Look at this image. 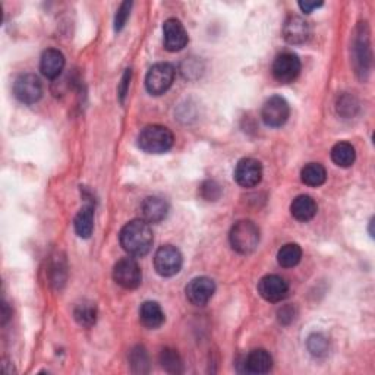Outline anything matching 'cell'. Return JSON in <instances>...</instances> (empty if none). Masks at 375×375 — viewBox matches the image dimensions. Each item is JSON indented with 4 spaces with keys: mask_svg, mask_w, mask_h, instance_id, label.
I'll use <instances>...</instances> for the list:
<instances>
[{
    "mask_svg": "<svg viewBox=\"0 0 375 375\" xmlns=\"http://www.w3.org/2000/svg\"><path fill=\"white\" fill-rule=\"evenodd\" d=\"M129 81H131V69H128L127 72H125L123 78H122V82H120V86H119V97H120L122 102H123L125 95H127V93H128Z\"/></svg>",
    "mask_w": 375,
    "mask_h": 375,
    "instance_id": "d6a6232c",
    "label": "cell"
},
{
    "mask_svg": "<svg viewBox=\"0 0 375 375\" xmlns=\"http://www.w3.org/2000/svg\"><path fill=\"white\" fill-rule=\"evenodd\" d=\"M140 321L147 329H158L165 322V312L157 302L147 301L140 308Z\"/></svg>",
    "mask_w": 375,
    "mask_h": 375,
    "instance_id": "ffe728a7",
    "label": "cell"
},
{
    "mask_svg": "<svg viewBox=\"0 0 375 375\" xmlns=\"http://www.w3.org/2000/svg\"><path fill=\"white\" fill-rule=\"evenodd\" d=\"M317 211H318V205L314 201V198H311L309 195H299L291 204V212L298 221L312 220L315 217Z\"/></svg>",
    "mask_w": 375,
    "mask_h": 375,
    "instance_id": "d6986e66",
    "label": "cell"
},
{
    "mask_svg": "<svg viewBox=\"0 0 375 375\" xmlns=\"http://www.w3.org/2000/svg\"><path fill=\"white\" fill-rule=\"evenodd\" d=\"M65 68V56L57 48H48L40 60V71L46 78L55 80Z\"/></svg>",
    "mask_w": 375,
    "mask_h": 375,
    "instance_id": "2e32d148",
    "label": "cell"
},
{
    "mask_svg": "<svg viewBox=\"0 0 375 375\" xmlns=\"http://www.w3.org/2000/svg\"><path fill=\"white\" fill-rule=\"evenodd\" d=\"M14 94L24 104H34L43 95V86L40 80L34 73H24L14 82Z\"/></svg>",
    "mask_w": 375,
    "mask_h": 375,
    "instance_id": "9c48e42d",
    "label": "cell"
},
{
    "mask_svg": "<svg viewBox=\"0 0 375 375\" xmlns=\"http://www.w3.org/2000/svg\"><path fill=\"white\" fill-rule=\"evenodd\" d=\"M262 179V166L255 158H242L235 169V181L242 188H254Z\"/></svg>",
    "mask_w": 375,
    "mask_h": 375,
    "instance_id": "4fadbf2b",
    "label": "cell"
},
{
    "mask_svg": "<svg viewBox=\"0 0 375 375\" xmlns=\"http://www.w3.org/2000/svg\"><path fill=\"white\" fill-rule=\"evenodd\" d=\"M113 279L123 289H136L143 280V273L138 262L132 258L120 259L113 268Z\"/></svg>",
    "mask_w": 375,
    "mask_h": 375,
    "instance_id": "30bf717a",
    "label": "cell"
},
{
    "mask_svg": "<svg viewBox=\"0 0 375 375\" xmlns=\"http://www.w3.org/2000/svg\"><path fill=\"white\" fill-rule=\"evenodd\" d=\"M295 315H296V312L292 305H286L279 311V320L283 324H291L295 320Z\"/></svg>",
    "mask_w": 375,
    "mask_h": 375,
    "instance_id": "1f68e13d",
    "label": "cell"
},
{
    "mask_svg": "<svg viewBox=\"0 0 375 375\" xmlns=\"http://www.w3.org/2000/svg\"><path fill=\"white\" fill-rule=\"evenodd\" d=\"M358 109H359V103L354 95L345 94L339 97V102H337V111H339V115L345 118H352L358 111Z\"/></svg>",
    "mask_w": 375,
    "mask_h": 375,
    "instance_id": "83f0119b",
    "label": "cell"
},
{
    "mask_svg": "<svg viewBox=\"0 0 375 375\" xmlns=\"http://www.w3.org/2000/svg\"><path fill=\"white\" fill-rule=\"evenodd\" d=\"M258 293L267 302H280L289 293V284L277 274H270L259 280Z\"/></svg>",
    "mask_w": 375,
    "mask_h": 375,
    "instance_id": "7c38bea8",
    "label": "cell"
},
{
    "mask_svg": "<svg viewBox=\"0 0 375 375\" xmlns=\"http://www.w3.org/2000/svg\"><path fill=\"white\" fill-rule=\"evenodd\" d=\"M309 25L301 18L292 15L286 19L283 25V37L289 44H302L309 39Z\"/></svg>",
    "mask_w": 375,
    "mask_h": 375,
    "instance_id": "9a60e30c",
    "label": "cell"
},
{
    "mask_svg": "<svg viewBox=\"0 0 375 375\" xmlns=\"http://www.w3.org/2000/svg\"><path fill=\"white\" fill-rule=\"evenodd\" d=\"M131 8H132L131 2H123L120 5V8L118 9L116 18H115V31H120L125 27V24H127V21L131 15Z\"/></svg>",
    "mask_w": 375,
    "mask_h": 375,
    "instance_id": "4dcf8cb0",
    "label": "cell"
},
{
    "mask_svg": "<svg viewBox=\"0 0 375 375\" xmlns=\"http://www.w3.org/2000/svg\"><path fill=\"white\" fill-rule=\"evenodd\" d=\"M163 42L167 52H179L188 44V33L183 24L176 19L170 18L163 25Z\"/></svg>",
    "mask_w": 375,
    "mask_h": 375,
    "instance_id": "5bb4252c",
    "label": "cell"
},
{
    "mask_svg": "<svg viewBox=\"0 0 375 375\" xmlns=\"http://www.w3.org/2000/svg\"><path fill=\"white\" fill-rule=\"evenodd\" d=\"M119 241L122 248L132 257H144L153 246V230L145 220H132L120 230Z\"/></svg>",
    "mask_w": 375,
    "mask_h": 375,
    "instance_id": "6da1fadb",
    "label": "cell"
},
{
    "mask_svg": "<svg viewBox=\"0 0 375 375\" xmlns=\"http://www.w3.org/2000/svg\"><path fill=\"white\" fill-rule=\"evenodd\" d=\"M143 217L147 223H160L169 212V204L160 196H148L141 204Z\"/></svg>",
    "mask_w": 375,
    "mask_h": 375,
    "instance_id": "ac0fdd59",
    "label": "cell"
},
{
    "mask_svg": "<svg viewBox=\"0 0 375 375\" xmlns=\"http://www.w3.org/2000/svg\"><path fill=\"white\" fill-rule=\"evenodd\" d=\"M301 68H302L301 59L298 57V55L291 53V52H284L274 59L271 72L276 81L282 84H291L299 77Z\"/></svg>",
    "mask_w": 375,
    "mask_h": 375,
    "instance_id": "8992f818",
    "label": "cell"
},
{
    "mask_svg": "<svg viewBox=\"0 0 375 375\" xmlns=\"http://www.w3.org/2000/svg\"><path fill=\"white\" fill-rule=\"evenodd\" d=\"M216 292V284L210 277H195L188 283L185 293L188 301L196 307H204L210 302Z\"/></svg>",
    "mask_w": 375,
    "mask_h": 375,
    "instance_id": "8fae6325",
    "label": "cell"
},
{
    "mask_svg": "<svg viewBox=\"0 0 375 375\" xmlns=\"http://www.w3.org/2000/svg\"><path fill=\"white\" fill-rule=\"evenodd\" d=\"M229 241L236 253L251 254L259 244V229L251 220H241L233 224Z\"/></svg>",
    "mask_w": 375,
    "mask_h": 375,
    "instance_id": "3957f363",
    "label": "cell"
},
{
    "mask_svg": "<svg viewBox=\"0 0 375 375\" xmlns=\"http://www.w3.org/2000/svg\"><path fill=\"white\" fill-rule=\"evenodd\" d=\"M73 317H75V320H77V322L80 324V326L90 329L91 326H94V324H95L97 308L91 302H82V304L75 307Z\"/></svg>",
    "mask_w": 375,
    "mask_h": 375,
    "instance_id": "d4e9b609",
    "label": "cell"
},
{
    "mask_svg": "<svg viewBox=\"0 0 375 375\" xmlns=\"http://www.w3.org/2000/svg\"><path fill=\"white\" fill-rule=\"evenodd\" d=\"M131 365L135 372L148 371V356L143 347H136L131 354Z\"/></svg>",
    "mask_w": 375,
    "mask_h": 375,
    "instance_id": "f1b7e54d",
    "label": "cell"
},
{
    "mask_svg": "<svg viewBox=\"0 0 375 375\" xmlns=\"http://www.w3.org/2000/svg\"><path fill=\"white\" fill-rule=\"evenodd\" d=\"M160 364L167 372L172 374H179L183 369V364L179 354L176 351H173V349H163V351H161Z\"/></svg>",
    "mask_w": 375,
    "mask_h": 375,
    "instance_id": "484cf974",
    "label": "cell"
},
{
    "mask_svg": "<svg viewBox=\"0 0 375 375\" xmlns=\"http://www.w3.org/2000/svg\"><path fill=\"white\" fill-rule=\"evenodd\" d=\"M354 65L356 69V73L364 80L369 72L371 66V47H369V33L368 27L364 24H360L356 28V34L354 39Z\"/></svg>",
    "mask_w": 375,
    "mask_h": 375,
    "instance_id": "277c9868",
    "label": "cell"
},
{
    "mask_svg": "<svg viewBox=\"0 0 375 375\" xmlns=\"http://www.w3.org/2000/svg\"><path fill=\"white\" fill-rule=\"evenodd\" d=\"M291 115L289 103L280 95L270 97L261 109V118L267 127L280 128L287 122Z\"/></svg>",
    "mask_w": 375,
    "mask_h": 375,
    "instance_id": "ba28073f",
    "label": "cell"
},
{
    "mask_svg": "<svg viewBox=\"0 0 375 375\" xmlns=\"http://www.w3.org/2000/svg\"><path fill=\"white\" fill-rule=\"evenodd\" d=\"M201 195L207 201H217L221 195V186L216 181H207L201 186Z\"/></svg>",
    "mask_w": 375,
    "mask_h": 375,
    "instance_id": "f546056e",
    "label": "cell"
},
{
    "mask_svg": "<svg viewBox=\"0 0 375 375\" xmlns=\"http://www.w3.org/2000/svg\"><path fill=\"white\" fill-rule=\"evenodd\" d=\"M321 6H322V2H299V8H301L305 14H311L312 10H315Z\"/></svg>",
    "mask_w": 375,
    "mask_h": 375,
    "instance_id": "836d02e7",
    "label": "cell"
},
{
    "mask_svg": "<svg viewBox=\"0 0 375 375\" xmlns=\"http://www.w3.org/2000/svg\"><path fill=\"white\" fill-rule=\"evenodd\" d=\"M174 81V68L170 64H157L147 72L145 86L153 95L165 94Z\"/></svg>",
    "mask_w": 375,
    "mask_h": 375,
    "instance_id": "52a82bcc",
    "label": "cell"
},
{
    "mask_svg": "<svg viewBox=\"0 0 375 375\" xmlns=\"http://www.w3.org/2000/svg\"><path fill=\"white\" fill-rule=\"evenodd\" d=\"M273 368V358L264 349H255L244 360V371L246 374H267Z\"/></svg>",
    "mask_w": 375,
    "mask_h": 375,
    "instance_id": "e0dca14e",
    "label": "cell"
},
{
    "mask_svg": "<svg viewBox=\"0 0 375 375\" xmlns=\"http://www.w3.org/2000/svg\"><path fill=\"white\" fill-rule=\"evenodd\" d=\"M308 351L311 355L314 356H326L329 352V340L326 336H322L321 333H314L308 337Z\"/></svg>",
    "mask_w": 375,
    "mask_h": 375,
    "instance_id": "4316f807",
    "label": "cell"
},
{
    "mask_svg": "<svg viewBox=\"0 0 375 375\" xmlns=\"http://www.w3.org/2000/svg\"><path fill=\"white\" fill-rule=\"evenodd\" d=\"M75 232L80 237H90L94 229V208L91 205H85L80 210V212L75 217Z\"/></svg>",
    "mask_w": 375,
    "mask_h": 375,
    "instance_id": "44dd1931",
    "label": "cell"
},
{
    "mask_svg": "<svg viewBox=\"0 0 375 375\" xmlns=\"http://www.w3.org/2000/svg\"><path fill=\"white\" fill-rule=\"evenodd\" d=\"M327 179V172L320 163H309L301 172V181L312 188L321 186Z\"/></svg>",
    "mask_w": 375,
    "mask_h": 375,
    "instance_id": "cb8c5ba5",
    "label": "cell"
},
{
    "mask_svg": "<svg viewBox=\"0 0 375 375\" xmlns=\"http://www.w3.org/2000/svg\"><path fill=\"white\" fill-rule=\"evenodd\" d=\"M302 258V249L298 244H286L277 253V262L284 268L296 267Z\"/></svg>",
    "mask_w": 375,
    "mask_h": 375,
    "instance_id": "603a6c76",
    "label": "cell"
},
{
    "mask_svg": "<svg viewBox=\"0 0 375 375\" xmlns=\"http://www.w3.org/2000/svg\"><path fill=\"white\" fill-rule=\"evenodd\" d=\"M172 131L161 125H149L138 135V147L148 154H163L173 147Z\"/></svg>",
    "mask_w": 375,
    "mask_h": 375,
    "instance_id": "7a4b0ae2",
    "label": "cell"
},
{
    "mask_svg": "<svg viewBox=\"0 0 375 375\" xmlns=\"http://www.w3.org/2000/svg\"><path fill=\"white\" fill-rule=\"evenodd\" d=\"M331 160L339 167H351L356 160L355 147L349 143H339L331 148Z\"/></svg>",
    "mask_w": 375,
    "mask_h": 375,
    "instance_id": "7402d4cb",
    "label": "cell"
},
{
    "mask_svg": "<svg viewBox=\"0 0 375 375\" xmlns=\"http://www.w3.org/2000/svg\"><path fill=\"white\" fill-rule=\"evenodd\" d=\"M183 258L179 249L172 245L160 246L154 255V268L161 277H172L182 268Z\"/></svg>",
    "mask_w": 375,
    "mask_h": 375,
    "instance_id": "5b68a950",
    "label": "cell"
}]
</instances>
